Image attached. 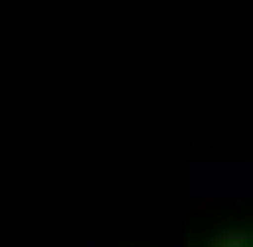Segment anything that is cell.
<instances>
[{
  "label": "cell",
  "instance_id": "1",
  "mask_svg": "<svg viewBox=\"0 0 253 247\" xmlns=\"http://www.w3.org/2000/svg\"><path fill=\"white\" fill-rule=\"evenodd\" d=\"M198 247H253V235L247 229H216L210 241H198Z\"/></svg>",
  "mask_w": 253,
  "mask_h": 247
},
{
  "label": "cell",
  "instance_id": "2",
  "mask_svg": "<svg viewBox=\"0 0 253 247\" xmlns=\"http://www.w3.org/2000/svg\"><path fill=\"white\" fill-rule=\"evenodd\" d=\"M179 247H185V241H179Z\"/></svg>",
  "mask_w": 253,
  "mask_h": 247
}]
</instances>
